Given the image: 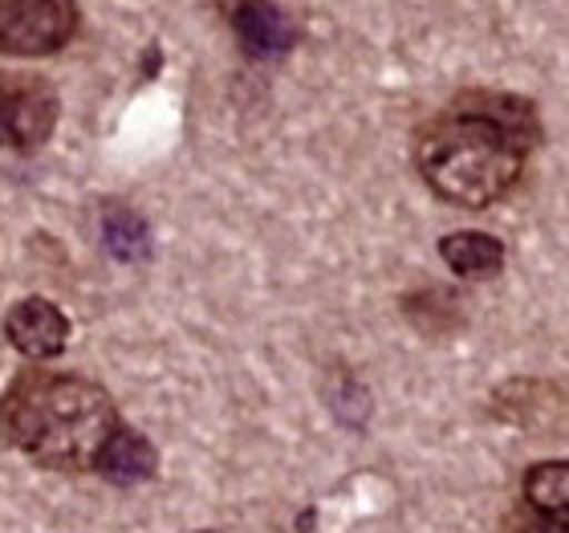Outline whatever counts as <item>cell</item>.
<instances>
[{
    "instance_id": "2",
    "label": "cell",
    "mask_w": 569,
    "mask_h": 533,
    "mask_svg": "<svg viewBox=\"0 0 569 533\" xmlns=\"http://www.w3.org/2000/svg\"><path fill=\"white\" fill-rule=\"evenodd\" d=\"M119 412L98 383L78 375H21L4 395V432L41 468H94L107 440L119 432Z\"/></svg>"
},
{
    "instance_id": "4",
    "label": "cell",
    "mask_w": 569,
    "mask_h": 533,
    "mask_svg": "<svg viewBox=\"0 0 569 533\" xmlns=\"http://www.w3.org/2000/svg\"><path fill=\"white\" fill-rule=\"evenodd\" d=\"M58 90L37 73H0V147L37 151L58 131Z\"/></svg>"
},
{
    "instance_id": "12",
    "label": "cell",
    "mask_w": 569,
    "mask_h": 533,
    "mask_svg": "<svg viewBox=\"0 0 569 533\" xmlns=\"http://www.w3.org/2000/svg\"><path fill=\"white\" fill-rule=\"evenodd\" d=\"M203 533H208V530H203Z\"/></svg>"
},
{
    "instance_id": "8",
    "label": "cell",
    "mask_w": 569,
    "mask_h": 533,
    "mask_svg": "<svg viewBox=\"0 0 569 533\" xmlns=\"http://www.w3.org/2000/svg\"><path fill=\"white\" fill-rule=\"evenodd\" d=\"M94 468L107 476V481H114V485H142V481H151L154 468H159V452H154V444L142 436V432L119 427V432L107 440V448H102Z\"/></svg>"
},
{
    "instance_id": "7",
    "label": "cell",
    "mask_w": 569,
    "mask_h": 533,
    "mask_svg": "<svg viewBox=\"0 0 569 533\" xmlns=\"http://www.w3.org/2000/svg\"><path fill=\"white\" fill-rule=\"evenodd\" d=\"M521 505L541 522L569 530V461H537L521 476Z\"/></svg>"
},
{
    "instance_id": "6",
    "label": "cell",
    "mask_w": 569,
    "mask_h": 533,
    "mask_svg": "<svg viewBox=\"0 0 569 533\" xmlns=\"http://www.w3.org/2000/svg\"><path fill=\"white\" fill-rule=\"evenodd\" d=\"M232 33H237L240 49L257 61L284 58L297 46V24L284 9H277L273 0H237L232 12Z\"/></svg>"
},
{
    "instance_id": "1",
    "label": "cell",
    "mask_w": 569,
    "mask_h": 533,
    "mask_svg": "<svg viewBox=\"0 0 569 533\" xmlns=\"http://www.w3.org/2000/svg\"><path fill=\"white\" fill-rule=\"evenodd\" d=\"M537 142L541 122L529 98L472 90L419 131L416 167L439 200L480 213L517 188Z\"/></svg>"
},
{
    "instance_id": "10",
    "label": "cell",
    "mask_w": 569,
    "mask_h": 533,
    "mask_svg": "<svg viewBox=\"0 0 569 533\" xmlns=\"http://www.w3.org/2000/svg\"><path fill=\"white\" fill-rule=\"evenodd\" d=\"M102 245L114 261L139 265L151 257V228L127 204H107L102 208Z\"/></svg>"
},
{
    "instance_id": "9",
    "label": "cell",
    "mask_w": 569,
    "mask_h": 533,
    "mask_svg": "<svg viewBox=\"0 0 569 533\" xmlns=\"http://www.w3.org/2000/svg\"><path fill=\"white\" fill-rule=\"evenodd\" d=\"M439 257L468 282H488L505 269V245L492 233H448L439 240Z\"/></svg>"
},
{
    "instance_id": "5",
    "label": "cell",
    "mask_w": 569,
    "mask_h": 533,
    "mask_svg": "<svg viewBox=\"0 0 569 533\" xmlns=\"http://www.w3.org/2000/svg\"><path fill=\"white\" fill-rule=\"evenodd\" d=\"M4 338L24 358L46 363V358H58L66 351V343H70V318L49 297H24L4 318Z\"/></svg>"
},
{
    "instance_id": "11",
    "label": "cell",
    "mask_w": 569,
    "mask_h": 533,
    "mask_svg": "<svg viewBox=\"0 0 569 533\" xmlns=\"http://www.w3.org/2000/svg\"><path fill=\"white\" fill-rule=\"evenodd\" d=\"M505 533H569L566 525H553V522H541V517H533V513L525 510H512L509 522H505Z\"/></svg>"
},
{
    "instance_id": "3",
    "label": "cell",
    "mask_w": 569,
    "mask_h": 533,
    "mask_svg": "<svg viewBox=\"0 0 569 533\" xmlns=\"http://www.w3.org/2000/svg\"><path fill=\"white\" fill-rule=\"evenodd\" d=\"M78 33V0H0V49L46 58Z\"/></svg>"
}]
</instances>
